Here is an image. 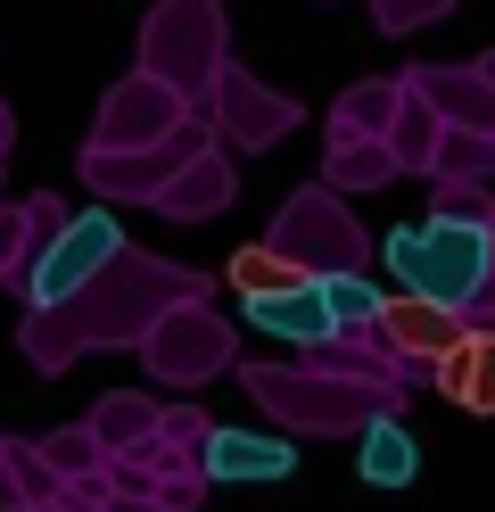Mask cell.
Wrapping results in <instances>:
<instances>
[{
	"label": "cell",
	"mask_w": 495,
	"mask_h": 512,
	"mask_svg": "<svg viewBox=\"0 0 495 512\" xmlns=\"http://www.w3.org/2000/svg\"><path fill=\"white\" fill-rule=\"evenodd\" d=\"M190 298H207V273H190V265H165V256H141V248H124L99 281H83L75 298V323L91 347H141L174 306Z\"/></svg>",
	"instance_id": "6da1fadb"
},
{
	"label": "cell",
	"mask_w": 495,
	"mask_h": 512,
	"mask_svg": "<svg viewBox=\"0 0 495 512\" xmlns=\"http://www.w3.org/2000/svg\"><path fill=\"white\" fill-rule=\"evenodd\" d=\"M248 397L264 422H281L289 438H363L380 422V413L396 405L388 389H372V380H347V372H322V364H240Z\"/></svg>",
	"instance_id": "7a4b0ae2"
},
{
	"label": "cell",
	"mask_w": 495,
	"mask_h": 512,
	"mask_svg": "<svg viewBox=\"0 0 495 512\" xmlns=\"http://www.w3.org/2000/svg\"><path fill=\"white\" fill-rule=\"evenodd\" d=\"M388 265L405 290L438 298V306H471L495 273V248H487V215L471 207H438L429 223H405V232H388Z\"/></svg>",
	"instance_id": "3957f363"
},
{
	"label": "cell",
	"mask_w": 495,
	"mask_h": 512,
	"mask_svg": "<svg viewBox=\"0 0 495 512\" xmlns=\"http://www.w3.org/2000/svg\"><path fill=\"white\" fill-rule=\"evenodd\" d=\"M141 67L165 75L190 108L215 100V83L231 67V34H223V0H157L141 17Z\"/></svg>",
	"instance_id": "277c9868"
},
{
	"label": "cell",
	"mask_w": 495,
	"mask_h": 512,
	"mask_svg": "<svg viewBox=\"0 0 495 512\" xmlns=\"http://www.w3.org/2000/svg\"><path fill=\"white\" fill-rule=\"evenodd\" d=\"M264 240L289 248L314 281H322V273H363V256H372L363 223L347 215V190H330V182H314V190H297V199H281V215H273V232H264Z\"/></svg>",
	"instance_id": "5b68a950"
},
{
	"label": "cell",
	"mask_w": 495,
	"mask_h": 512,
	"mask_svg": "<svg viewBox=\"0 0 495 512\" xmlns=\"http://www.w3.org/2000/svg\"><path fill=\"white\" fill-rule=\"evenodd\" d=\"M215 141V116H190L182 133H165V141H149V149H91L83 141V182L99 190V199H165V182H174L198 149Z\"/></svg>",
	"instance_id": "8992f818"
},
{
	"label": "cell",
	"mask_w": 495,
	"mask_h": 512,
	"mask_svg": "<svg viewBox=\"0 0 495 512\" xmlns=\"http://www.w3.org/2000/svg\"><path fill=\"white\" fill-rule=\"evenodd\" d=\"M141 364L165 380V389H207L215 372H240V364H231V323L207 298H190V306L165 314V323L141 339Z\"/></svg>",
	"instance_id": "52a82bcc"
},
{
	"label": "cell",
	"mask_w": 495,
	"mask_h": 512,
	"mask_svg": "<svg viewBox=\"0 0 495 512\" xmlns=\"http://www.w3.org/2000/svg\"><path fill=\"white\" fill-rule=\"evenodd\" d=\"M198 108L182 100L165 75H124L108 100H99V124H91V149H149V141H165V133H182Z\"/></svg>",
	"instance_id": "ba28073f"
},
{
	"label": "cell",
	"mask_w": 495,
	"mask_h": 512,
	"mask_svg": "<svg viewBox=\"0 0 495 512\" xmlns=\"http://www.w3.org/2000/svg\"><path fill=\"white\" fill-rule=\"evenodd\" d=\"M207 116H215V133H223L231 149H273V141H289L297 100H289V91H273V83H256L248 67H223Z\"/></svg>",
	"instance_id": "9c48e42d"
},
{
	"label": "cell",
	"mask_w": 495,
	"mask_h": 512,
	"mask_svg": "<svg viewBox=\"0 0 495 512\" xmlns=\"http://www.w3.org/2000/svg\"><path fill=\"white\" fill-rule=\"evenodd\" d=\"M116 256H124L116 215H99V207H91V215H75V223L58 232V248H50L42 281H33V306H66V298L83 290V281H99V273H108Z\"/></svg>",
	"instance_id": "30bf717a"
},
{
	"label": "cell",
	"mask_w": 495,
	"mask_h": 512,
	"mask_svg": "<svg viewBox=\"0 0 495 512\" xmlns=\"http://www.w3.org/2000/svg\"><path fill=\"white\" fill-rule=\"evenodd\" d=\"M66 215L50 190H33V199H17V207H0V281L33 306V281H42V265H50V248H58V232H66Z\"/></svg>",
	"instance_id": "8fae6325"
},
{
	"label": "cell",
	"mask_w": 495,
	"mask_h": 512,
	"mask_svg": "<svg viewBox=\"0 0 495 512\" xmlns=\"http://www.w3.org/2000/svg\"><path fill=\"white\" fill-rule=\"evenodd\" d=\"M380 331H388V347H396L405 364L429 372L462 331H471V314H462V306H438V298H421V290H405V298H388V306H380Z\"/></svg>",
	"instance_id": "7c38bea8"
},
{
	"label": "cell",
	"mask_w": 495,
	"mask_h": 512,
	"mask_svg": "<svg viewBox=\"0 0 495 512\" xmlns=\"http://www.w3.org/2000/svg\"><path fill=\"white\" fill-rule=\"evenodd\" d=\"M405 83L446 124H462V133H495V83H487V67H413Z\"/></svg>",
	"instance_id": "4fadbf2b"
},
{
	"label": "cell",
	"mask_w": 495,
	"mask_h": 512,
	"mask_svg": "<svg viewBox=\"0 0 495 512\" xmlns=\"http://www.w3.org/2000/svg\"><path fill=\"white\" fill-rule=\"evenodd\" d=\"M231 199H240V174H231V157L207 141L190 157V166L165 182V199H157V215H174V223H207V215H223Z\"/></svg>",
	"instance_id": "5bb4252c"
},
{
	"label": "cell",
	"mask_w": 495,
	"mask_h": 512,
	"mask_svg": "<svg viewBox=\"0 0 495 512\" xmlns=\"http://www.w3.org/2000/svg\"><path fill=\"white\" fill-rule=\"evenodd\" d=\"M429 380H438V397H454L462 413H495V331H462L438 364H429Z\"/></svg>",
	"instance_id": "9a60e30c"
},
{
	"label": "cell",
	"mask_w": 495,
	"mask_h": 512,
	"mask_svg": "<svg viewBox=\"0 0 495 512\" xmlns=\"http://www.w3.org/2000/svg\"><path fill=\"white\" fill-rule=\"evenodd\" d=\"M240 306H248V323L273 331V339H297V347L339 339V314H330L322 281H306V290H273V298H240Z\"/></svg>",
	"instance_id": "2e32d148"
},
{
	"label": "cell",
	"mask_w": 495,
	"mask_h": 512,
	"mask_svg": "<svg viewBox=\"0 0 495 512\" xmlns=\"http://www.w3.org/2000/svg\"><path fill=\"white\" fill-rule=\"evenodd\" d=\"M396 174H405V166H396L388 133H330V149H322V182L330 190H380Z\"/></svg>",
	"instance_id": "e0dca14e"
},
{
	"label": "cell",
	"mask_w": 495,
	"mask_h": 512,
	"mask_svg": "<svg viewBox=\"0 0 495 512\" xmlns=\"http://www.w3.org/2000/svg\"><path fill=\"white\" fill-rule=\"evenodd\" d=\"M297 446L289 438H256V430H215L207 446V479H289Z\"/></svg>",
	"instance_id": "ac0fdd59"
},
{
	"label": "cell",
	"mask_w": 495,
	"mask_h": 512,
	"mask_svg": "<svg viewBox=\"0 0 495 512\" xmlns=\"http://www.w3.org/2000/svg\"><path fill=\"white\" fill-rule=\"evenodd\" d=\"M91 430L108 438V455H141V446H157V430H165V405L141 397V389H116V397L91 405Z\"/></svg>",
	"instance_id": "d6986e66"
},
{
	"label": "cell",
	"mask_w": 495,
	"mask_h": 512,
	"mask_svg": "<svg viewBox=\"0 0 495 512\" xmlns=\"http://www.w3.org/2000/svg\"><path fill=\"white\" fill-rule=\"evenodd\" d=\"M17 347H25L33 372H66L91 339H83V323H75V306H33L25 323H17Z\"/></svg>",
	"instance_id": "ffe728a7"
},
{
	"label": "cell",
	"mask_w": 495,
	"mask_h": 512,
	"mask_svg": "<svg viewBox=\"0 0 495 512\" xmlns=\"http://www.w3.org/2000/svg\"><path fill=\"white\" fill-rule=\"evenodd\" d=\"M429 182L454 190V199H462V190H495V133H462V124H446Z\"/></svg>",
	"instance_id": "44dd1931"
},
{
	"label": "cell",
	"mask_w": 495,
	"mask_h": 512,
	"mask_svg": "<svg viewBox=\"0 0 495 512\" xmlns=\"http://www.w3.org/2000/svg\"><path fill=\"white\" fill-rule=\"evenodd\" d=\"M223 281H231V290H240V298H273V290H306L314 273L297 265L289 248L256 240V248H240V256H231V265H223Z\"/></svg>",
	"instance_id": "7402d4cb"
},
{
	"label": "cell",
	"mask_w": 495,
	"mask_h": 512,
	"mask_svg": "<svg viewBox=\"0 0 495 512\" xmlns=\"http://www.w3.org/2000/svg\"><path fill=\"white\" fill-rule=\"evenodd\" d=\"M438 141H446V116L421 100V91L405 83V108H396V124H388V149H396V166L405 174H429L438 166Z\"/></svg>",
	"instance_id": "603a6c76"
},
{
	"label": "cell",
	"mask_w": 495,
	"mask_h": 512,
	"mask_svg": "<svg viewBox=\"0 0 495 512\" xmlns=\"http://www.w3.org/2000/svg\"><path fill=\"white\" fill-rule=\"evenodd\" d=\"M413 471H421V446H413V430L396 422V413H380V422L363 430V479H372V488H405Z\"/></svg>",
	"instance_id": "cb8c5ba5"
},
{
	"label": "cell",
	"mask_w": 495,
	"mask_h": 512,
	"mask_svg": "<svg viewBox=\"0 0 495 512\" xmlns=\"http://www.w3.org/2000/svg\"><path fill=\"white\" fill-rule=\"evenodd\" d=\"M396 108H405V75L396 83H347L339 108H330V133H388Z\"/></svg>",
	"instance_id": "d4e9b609"
},
{
	"label": "cell",
	"mask_w": 495,
	"mask_h": 512,
	"mask_svg": "<svg viewBox=\"0 0 495 512\" xmlns=\"http://www.w3.org/2000/svg\"><path fill=\"white\" fill-rule=\"evenodd\" d=\"M322 298H330V314H339V331H372L380 306H388L363 273H322Z\"/></svg>",
	"instance_id": "484cf974"
},
{
	"label": "cell",
	"mask_w": 495,
	"mask_h": 512,
	"mask_svg": "<svg viewBox=\"0 0 495 512\" xmlns=\"http://www.w3.org/2000/svg\"><path fill=\"white\" fill-rule=\"evenodd\" d=\"M454 17V0H372V25L380 34H421V25Z\"/></svg>",
	"instance_id": "4316f807"
},
{
	"label": "cell",
	"mask_w": 495,
	"mask_h": 512,
	"mask_svg": "<svg viewBox=\"0 0 495 512\" xmlns=\"http://www.w3.org/2000/svg\"><path fill=\"white\" fill-rule=\"evenodd\" d=\"M0 512H25V479H17V438H0Z\"/></svg>",
	"instance_id": "83f0119b"
},
{
	"label": "cell",
	"mask_w": 495,
	"mask_h": 512,
	"mask_svg": "<svg viewBox=\"0 0 495 512\" xmlns=\"http://www.w3.org/2000/svg\"><path fill=\"white\" fill-rule=\"evenodd\" d=\"M99 512H174V504H165V496H141V488H108Z\"/></svg>",
	"instance_id": "f1b7e54d"
},
{
	"label": "cell",
	"mask_w": 495,
	"mask_h": 512,
	"mask_svg": "<svg viewBox=\"0 0 495 512\" xmlns=\"http://www.w3.org/2000/svg\"><path fill=\"white\" fill-rule=\"evenodd\" d=\"M462 314H471V323H479V331H495V273H487V290H479L471 306H462Z\"/></svg>",
	"instance_id": "f546056e"
},
{
	"label": "cell",
	"mask_w": 495,
	"mask_h": 512,
	"mask_svg": "<svg viewBox=\"0 0 495 512\" xmlns=\"http://www.w3.org/2000/svg\"><path fill=\"white\" fill-rule=\"evenodd\" d=\"M9 141H17V116H9V100H0V157H9Z\"/></svg>",
	"instance_id": "4dcf8cb0"
},
{
	"label": "cell",
	"mask_w": 495,
	"mask_h": 512,
	"mask_svg": "<svg viewBox=\"0 0 495 512\" xmlns=\"http://www.w3.org/2000/svg\"><path fill=\"white\" fill-rule=\"evenodd\" d=\"M479 67H487V83H495V50H487V58H479Z\"/></svg>",
	"instance_id": "1f68e13d"
}]
</instances>
